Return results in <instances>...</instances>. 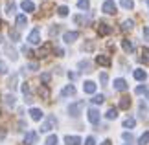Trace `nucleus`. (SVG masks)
Masks as SVG:
<instances>
[{
	"instance_id": "1",
	"label": "nucleus",
	"mask_w": 149,
	"mask_h": 145,
	"mask_svg": "<svg viewBox=\"0 0 149 145\" xmlns=\"http://www.w3.org/2000/svg\"><path fill=\"white\" fill-rule=\"evenodd\" d=\"M83 107H85V101H76V103H72V105L68 107V114H70L72 118H79V114H81Z\"/></svg>"
},
{
	"instance_id": "2",
	"label": "nucleus",
	"mask_w": 149,
	"mask_h": 145,
	"mask_svg": "<svg viewBox=\"0 0 149 145\" xmlns=\"http://www.w3.org/2000/svg\"><path fill=\"white\" fill-rule=\"evenodd\" d=\"M55 127H57V118H55V116H52V114H50L48 118H46V121L42 123V127H41V132H48V130H54Z\"/></svg>"
},
{
	"instance_id": "3",
	"label": "nucleus",
	"mask_w": 149,
	"mask_h": 145,
	"mask_svg": "<svg viewBox=\"0 0 149 145\" xmlns=\"http://www.w3.org/2000/svg\"><path fill=\"white\" fill-rule=\"evenodd\" d=\"M103 13H107V15L116 13V4H114V0H105V2H103Z\"/></svg>"
},
{
	"instance_id": "4",
	"label": "nucleus",
	"mask_w": 149,
	"mask_h": 145,
	"mask_svg": "<svg viewBox=\"0 0 149 145\" xmlns=\"http://www.w3.org/2000/svg\"><path fill=\"white\" fill-rule=\"evenodd\" d=\"M37 140H39V134H37V132H33V130H30V132H26L24 145H33V143H37Z\"/></svg>"
},
{
	"instance_id": "5",
	"label": "nucleus",
	"mask_w": 149,
	"mask_h": 145,
	"mask_svg": "<svg viewBox=\"0 0 149 145\" xmlns=\"http://www.w3.org/2000/svg\"><path fill=\"white\" fill-rule=\"evenodd\" d=\"M111 31H112V28L107 24V22H100L98 24V33L101 37H105V35H111Z\"/></svg>"
},
{
	"instance_id": "6",
	"label": "nucleus",
	"mask_w": 149,
	"mask_h": 145,
	"mask_svg": "<svg viewBox=\"0 0 149 145\" xmlns=\"http://www.w3.org/2000/svg\"><path fill=\"white\" fill-rule=\"evenodd\" d=\"M88 121H90L92 125L100 123V110H98V108H90V110H88Z\"/></svg>"
},
{
	"instance_id": "7",
	"label": "nucleus",
	"mask_w": 149,
	"mask_h": 145,
	"mask_svg": "<svg viewBox=\"0 0 149 145\" xmlns=\"http://www.w3.org/2000/svg\"><path fill=\"white\" fill-rule=\"evenodd\" d=\"M28 42L30 44H39L41 42V33H39V30H33L30 35H28Z\"/></svg>"
},
{
	"instance_id": "8",
	"label": "nucleus",
	"mask_w": 149,
	"mask_h": 145,
	"mask_svg": "<svg viewBox=\"0 0 149 145\" xmlns=\"http://www.w3.org/2000/svg\"><path fill=\"white\" fill-rule=\"evenodd\" d=\"M22 94H24V101L26 103H31L33 101V96H31V90H30V85H28V83L22 85Z\"/></svg>"
},
{
	"instance_id": "9",
	"label": "nucleus",
	"mask_w": 149,
	"mask_h": 145,
	"mask_svg": "<svg viewBox=\"0 0 149 145\" xmlns=\"http://www.w3.org/2000/svg\"><path fill=\"white\" fill-rule=\"evenodd\" d=\"M77 37H79V33L77 31H66L65 35H63V40H65V42H74V40H77Z\"/></svg>"
},
{
	"instance_id": "10",
	"label": "nucleus",
	"mask_w": 149,
	"mask_h": 145,
	"mask_svg": "<svg viewBox=\"0 0 149 145\" xmlns=\"http://www.w3.org/2000/svg\"><path fill=\"white\" fill-rule=\"evenodd\" d=\"M74 94H76V86L74 85H66L61 90V97H68V96H74Z\"/></svg>"
},
{
	"instance_id": "11",
	"label": "nucleus",
	"mask_w": 149,
	"mask_h": 145,
	"mask_svg": "<svg viewBox=\"0 0 149 145\" xmlns=\"http://www.w3.org/2000/svg\"><path fill=\"white\" fill-rule=\"evenodd\" d=\"M20 8L24 11H28V13H33V11H35V4H33L31 0H24V2L20 4Z\"/></svg>"
},
{
	"instance_id": "12",
	"label": "nucleus",
	"mask_w": 149,
	"mask_h": 145,
	"mask_svg": "<svg viewBox=\"0 0 149 145\" xmlns=\"http://www.w3.org/2000/svg\"><path fill=\"white\" fill-rule=\"evenodd\" d=\"M83 90L87 92V94H94V92H96V83H94V81H85Z\"/></svg>"
},
{
	"instance_id": "13",
	"label": "nucleus",
	"mask_w": 149,
	"mask_h": 145,
	"mask_svg": "<svg viewBox=\"0 0 149 145\" xmlns=\"http://www.w3.org/2000/svg\"><path fill=\"white\" fill-rule=\"evenodd\" d=\"M17 81H19V74H13V75L8 79V88H9V90H15L17 86H19V85H17Z\"/></svg>"
},
{
	"instance_id": "14",
	"label": "nucleus",
	"mask_w": 149,
	"mask_h": 145,
	"mask_svg": "<svg viewBox=\"0 0 149 145\" xmlns=\"http://www.w3.org/2000/svg\"><path fill=\"white\" fill-rule=\"evenodd\" d=\"M30 116H31L33 121H41L42 119V110L41 108H31L30 110Z\"/></svg>"
},
{
	"instance_id": "15",
	"label": "nucleus",
	"mask_w": 149,
	"mask_h": 145,
	"mask_svg": "<svg viewBox=\"0 0 149 145\" xmlns=\"http://www.w3.org/2000/svg\"><path fill=\"white\" fill-rule=\"evenodd\" d=\"M114 88L125 92V90H127V81H125V79H116V81H114Z\"/></svg>"
},
{
	"instance_id": "16",
	"label": "nucleus",
	"mask_w": 149,
	"mask_h": 145,
	"mask_svg": "<svg viewBox=\"0 0 149 145\" xmlns=\"http://www.w3.org/2000/svg\"><path fill=\"white\" fill-rule=\"evenodd\" d=\"M65 143L66 145H79L81 143V138L79 136H65Z\"/></svg>"
},
{
	"instance_id": "17",
	"label": "nucleus",
	"mask_w": 149,
	"mask_h": 145,
	"mask_svg": "<svg viewBox=\"0 0 149 145\" xmlns=\"http://www.w3.org/2000/svg\"><path fill=\"white\" fill-rule=\"evenodd\" d=\"M96 62L101 66H111V59H109V55H98L96 57Z\"/></svg>"
},
{
	"instance_id": "18",
	"label": "nucleus",
	"mask_w": 149,
	"mask_h": 145,
	"mask_svg": "<svg viewBox=\"0 0 149 145\" xmlns=\"http://www.w3.org/2000/svg\"><path fill=\"white\" fill-rule=\"evenodd\" d=\"M39 96H41L42 97V99H48V97H50V90L46 88V85H41V86H39Z\"/></svg>"
},
{
	"instance_id": "19",
	"label": "nucleus",
	"mask_w": 149,
	"mask_h": 145,
	"mask_svg": "<svg viewBox=\"0 0 149 145\" xmlns=\"http://www.w3.org/2000/svg\"><path fill=\"white\" fill-rule=\"evenodd\" d=\"M50 50H52V44H44L42 48L37 51V57H46V55L50 53Z\"/></svg>"
},
{
	"instance_id": "20",
	"label": "nucleus",
	"mask_w": 149,
	"mask_h": 145,
	"mask_svg": "<svg viewBox=\"0 0 149 145\" xmlns=\"http://www.w3.org/2000/svg\"><path fill=\"white\" fill-rule=\"evenodd\" d=\"M122 48L127 51V53H131V51L134 50V46H133V42H131V40H127V39H123L122 40Z\"/></svg>"
},
{
	"instance_id": "21",
	"label": "nucleus",
	"mask_w": 149,
	"mask_h": 145,
	"mask_svg": "<svg viewBox=\"0 0 149 145\" xmlns=\"http://www.w3.org/2000/svg\"><path fill=\"white\" fill-rule=\"evenodd\" d=\"M4 103H6V107H15V96L13 94H8V96H4Z\"/></svg>"
},
{
	"instance_id": "22",
	"label": "nucleus",
	"mask_w": 149,
	"mask_h": 145,
	"mask_svg": "<svg viewBox=\"0 0 149 145\" xmlns=\"http://www.w3.org/2000/svg\"><path fill=\"white\" fill-rule=\"evenodd\" d=\"M131 107V99H129V97L127 96H123L122 97V99H120V108H123V110H127Z\"/></svg>"
},
{
	"instance_id": "23",
	"label": "nucleus",
	"mask_w": 149,
	"mask_h": 145,
	"mask_svg": "<svg viewBox=\"0 0 149 145\" xmlns=\"http://www.w3.org/2000/svg\"><path fill=\"white\" fill-rule=\"evenodd\" d=\"M105 118L107 119H116L118 118V108H109L107 114H105Z\"/></svg>"
},
{
	"instance_id": "24",
	"label": "nucleus",
	"mask_w": 149,
	"mask_h": 145,
	"mask_svg": "<svg viewBox=\"0 0 149 145\" xmlns=\"http://www.w3.org/2000/svg\"><path fill=\"white\" fill-rule=\"evenodd\" d=\"M133 26H134L133 20H123L122 22V31H131V30H133Z\"/></svg>"
},
{
	"instance_id": "25",
	"label": "nucleus",
	"mask_w": 149,
	"mask_h": 145,
	"mask_svg": "<svg viewBox=\"0 0 149 145\" xmlns=\"http://www.w3.org/2000/svg\"><path fill=\"white\" fill-rule=\"evenodd\" d=\"M79 70H81V72H90V62L88 61H79Z\"/></svg>"
},
{
	"instance_id": "26",
	"label": "nucleus",
	"mask_w": 149,
	"mask_h": 145,
	"mask_svg": "<svg viewBox=\"0 0 149 145\" xmlns=\"http://www.w3.org/2000/svg\"><path fill=\"white\" fill-rule=\"evenodd\" d=\"M26 22H28V19L24 15H17V26H19V28H24Z\"/></svg>"
},
{
	"instance_id": "27",
	"label": "nucleus",
	"mask_w": 149,
	"mask_h": 145,
	"mask_svg": "<svg viewBox=\"0 0 149 145\" xmlns=\"http://www.w3.org/2000/svg\"><path fill=\"white\" fill-rule=\"evenodd\" d=\"M134 125H136V119L134 118H127V119L123 121V127H125V129H133Z\"/></svg>"
},
{
	"instance_id": "28",
	"label": "nucleus",
	"mask_w": 149,
	"mask_h": 145,
	"mask_svg": "<svg viewBox=\"0 0 149 145\" xmlns=\"http://www.w3.org/2000/svg\"><path fill=\"white\" fill-rule=\"evenodd\" d=\"M120 4H122V8H125V9H133L134 8L133 0H120Z\"/></svg>"
},
{
	"instance_id": "29",
	"label": "nucleus",
	"mask_w": 149,
	"mask_h": 145,
	"mask_svg": "<svg viewBox=\"0 0 149 145\" xmlns=\"http://www.w3.org/2000/svg\"><path fill=\"white\" fill-rule=\"evenodd\" d=\"M149 143V130L144 132V134L140 136V140H138V145H147Z\"/></svg>"
},
{
	"instance_id": "30",
	"label": "nucleus",
	"mask_w": 149,
	"mask_h": 145,
	"mask_svg": "<svg viewBox=\"0 0 149 145\" xmlns=\"http://www.w3.org/2000/svg\"><path fill=\"white\" fill-rule=\"evenodd\" d=\"M147 77V74L144 70H134V79H138V81H144Z\"/></svg>"
},
{
	"instance_id": "31",
	"label": "nucleus",
	"mask_w": 149,
	"mask_h": 145,
	"mask_svg": "<svg viewBox=\"0 0 149 145\" xmlns=\"http://www.w3.org/2000/svg\"><path fill=\"white\" fill-rule=\"evenodd\" d=\"M103 101H105V97H103L101 94H96V96L92 97V103H94V105H101Z\"/></svg>"
},
{
	"instance_id": "32",
	"label": "nucleus",
	"mask_w": 149,
	"mask_h": 145,
	"mask_svg": "<svg viewBox=\"0 0 149 145\" xmlns=\"http://www.w3.org/2000/svg\"><path fill=\"white\" fill-rule=\"evenodd\" d=\"M88 6H90L88 0H77V8L79 9H88Z\"/></svg>"
},
{
	"instance_id": "33",
	"label": "nucleus",
	"mask_w": 149,
	"mask_h": 145,
	"mask_svg": "<svg viewBox=\"0 0 149 145\" xmlns=\"http://www.w3.org/2000/svg\"><path fill=\"white\" fill-rule=\"evenodd\" d=\"M142 61L149 65V48H142Z\"/></svg>"
},
{
	"instance_id": "34",
	"label": "nucleus",
	"mask_w": 149,
	"mask_h": 145,
	"mask_svg": "<svg viewBox=\"0 0 149 145\" xmlns=\"http://www.w3.org/2000/svg\"><path fill=\"white\" fill-rule=\"evenodd\" d=\"M6 51H8V55H9V59H17V51L13 50V48H11V46H6Z\"/></svg>"
},
{
	"instance_id": "35",
	"label": "nucleus",
	"mask_w": 149,
	"mask_h": 145,
	"mask_svg": "<svg viewBox=\"0 0 149 145\" xmlns=\"http://www.w3.org/2000/svg\"><path fill=\"white\" fill-rule=\"evenodd\" d=\"M59 31H61V26H59V24H54V26L50 28V35H52V37H54V35H57Z\"/></svg>"
},
{
	"instance_id": "36",
	"label": "nucleus",
	"mask_w": 149,
	"mask_h": 145,
	"mask_svg": "<svg viewBox=\"0 0 149 145\" xmlns=\"http://www.w3.org/2000/svg\"><path fill=\"white\" fill-rule=\"evenodd\" d=\"M83 50L85 51H92L94 50V42H92V40H87V42L83 44Z\"/></svg>"
},
{
	"instance_id": "37",
	"label": "nucleus",
	"mask_w": 149,
	"mask_h": 145,
	"mask_svg": "<svg viewBox=\"0 0 149 145\" xmlns=\"http://www.w3.org/2000/svg\"><path fill=\"white\" fill-rule=\"evenodd\" d=\"M46 145H57V136L55 134H52L46 138Z\"/></svg>"
},
{
	"instance_id": "38",
	"label": "nucleus",
	"mask_w": 149,
	"mask_h": 145,
	"mask_svg": "<svg viewBox=\"0 0 149 145\" xmlns=\"http://www.w3.org/2000/svg\"><path fill=\"white\" fill-rule=\"evenodd\" d=\"M57 13H59L61 17H66L68 15V8L66 6H61V8H57Z\"/></svg>"
},
{
	"instance_id": "39",
	"label": "nucleus",
	"mask_w": 149,
	"mask_h": 145,
	"mask_svg": "<svg viewBox=\"0 0 149 145\" xmlns=\"http://www.w3.org/2000/svg\"><path fill=\"white\" fill-rule=\"evenodd\" d=\"M134 92L140 96V94H147V92H149V88H147V86H136V90H134Z\"/></svg>"
},
{
	"instance_id": "40",
	"label": "nucleus",
	"mask_w": 149,
	"mask_h": 145,
	"mask_svg": "<svg viewBox=\"0 0 149 145\" xmlns=\"http://www.w3.org/2000/svg\"><path fill=\"white\" fill-rule=\"evenodd\" d=\"M22 53H26L28 57H33V55H35V53H33V51H31L30 48H28V46H22Z\"/></svg>"
},
{
	"instance_id": "41",
	"label": "nucleus",
	"mask_w": 149,
	"mask_h": 145,
	"mask_svg": "<svg viewBox=\"0 0 149 145\" xmlns=\"http://www.w3.org/2000/svg\"><path fill=\"white\" fill-rule=\"evenodd\" d=\"M74 22H76V24H85V19L81 15H76V17H74Z\"/></svg>"
},
{
	"instance_id": "42",
	"label": "nucleus",
	"mask_w": 149,
	"mask_h": 145,
	"mask_svg": "<svg viewBox=\"0 0 149 145\" xmlns=\"http://www.w3.org/2000/svg\"><path fill=\"white\" fill-rule=\"evenodd\" d=\"M122 138H123L125 142H133V134H131V132H123Z\"/></svg>"
},
{
	"instance_id": "43",
	"label": "nucleus",
	"mask_w": 149,
	"mask_h": 145,
	"mask_svg": "<svg viewBox=\"0 0 149 145\" xmlns=\"http://www.w3.org/2000/svg\"><path fill=\"white\" fill-rule=\"evenodd\" d=\"M9 37L13 39V40H19V33H17V31L13 30V28H11V30H9Z\"/></svg>"
},
{
	"instance_id": "44",
	"label": "nucleus",
	"mask_w": 149,
	"mask_h": 145,
	"mask_svg": "<svg viewBox=\"0 0 149 145\" xmlns=\"http://www.w3.org/2000/svg\"><path fill=\"white\" fill-rule=\"evenodd\" d=\"M100 81H101V83H103V85H107V81H109V75H107L105 72H103V74L100 75Z\"/></svg>"
},
{
	"instance_id": "45",
	"label": "nucleus",
	"mask_w": 149,
	"mask_h": 145,
	"mask_svg": "<svg viewBox=\"0 0 149 145\" xmlns=\"http://www.w3.org/2000/svg\"><path fill=\"white\" fill-rule=\"evenodd\" d=\"M85 145H96V140H94L92 136H88L87 140H85Z\"/></svg>"
},
{
	"instance_id": "46",
	"label": "nucleus",
	"mask_w": 149,
	"mask_h": 145,
	"mask_svg": "<svg viewBox=\"0 0 149 145\" xmlns=\"http://www.w3.org/2000/svg\"><path fill=\"white\" fill-rule=\"evenodd\" d=\"M41 81H42V83H50V74H42L41 75Z\"/></svg>"
},
{
	"instance_id": "47",
	"label": "nucleus",
	"mask_w": 149,
	"mask_h": 145,
	"mask_svg": "<svg viewBox=\"0 0 149 145\" xmlns=\"http://www.w3.org/2000/svg\"><path fill=\"white\" fill-rule=\"evenodd\" d=\"M28 68L35 72V70H39V65H37V62H30V65H28Z\"/></svg>"
},
{
	"instance_id": "48",
	"label": "nucleus",
	"mask_w": 149,
	"mask_h": 145,
	"mask_svg": "<svg viewBox=\"0 0 149 145\" xmlns=\"http://www.w3.org/2000/svg\"><path fill=\"white\" fill-rule=\"evenodd\" d=\"M8 13H9V15H11V13H15V4H13V2L8 6Z\"/></svg>"
},
{
	"instance_id": "49",
	"label": "nucleus",
	"mask_w": 149,
	"mask_h": 145,
	"mask_svg": "<svg viewBox=\"0 0 149 145\" xmlns=\"http://www.w3.org/2000/svg\"><path fill=\"white\" fill-rule=\"evenodd\" d=\"M55 53L59 57H63V55H65V50H63V48H55Z\"/></svg>"
},
{
	"instance_id": "50",
	"label": "nucleus",
	"mask_w": 149,
	"mask_h": 145,
	"mask_svg": "<svg viewBox=\"0 0 149 145\" xmlns=\"http://www.w3.org/2000/svg\"><path fill=\"white\" fill-rule=\"evenodd\" d=\"M6 70H8L6 65H4V62H0V74H6Z\"/></svg>"
},
{
	"instance_id": "51",
	"label": "nucleus",
	"mask_w": 149,
	"mask_h": 145,
	"mask_svg": "<svg viewBox=\"0 0 149 145\" xmlns=\"http://www.w3.org/2000/svg\"><path fill=\"white\" fill-rule=\"evenodd\" d=\"M144 37L149 40V28H144Z\"/></svg>"
},
{
	"instance_id": "52",
	"label": "nucleus",
	"mask_w": 149,
	"mask_h": 145,
	"mask_svg": "<svg viewBox=\"0 0 149 145\" xmlns=\"http://www.w3.org/2000/svg\"><path fill=\"white\" fill-rule=\"evenodd\" d=\"M2 138H6V129L0 130V140H2Z\"/></svg>"
},
{
	"instance_id": "53",
	"label": "nucleus",
	"mask_w": 149,
	"mask_h": 145,
	"mask_svg": "<svg viewBox=\"0 0 149 145\" xmlns=\"http://www.w3.org/2000/svg\"><path fill=\"white\" fill-rule=\"evenodd\" d=\"M101 145H112V142H111V140H105V142H103Z\"/></svg>"
},
{
	"instance_id": "54",
	"label": "nucleus",
	"mask_w": 149,
	"mask_h": 145,
	"mask_svg": "<svg viewBox=\"0 0 149 145\" xmlns=\"http://www.w3.org/2000/svg\"><path fill=\"white\" fill-rule=\"evenodd\" d=\"M0 28H2V20H0Z\"/></svg>"
},
{
	"instance_id": "55",
	"label": "nucleus",
	"mask_w": 149,
	"mask_h": 145,
	"mask_svg": "<svg viewBox=\"0 0 149 145\" xmlns=\"http://www.w3.org/2000/svg\"><path fill=\"white\" fill-rule=\"evenodd\" d=\"M2 40H4V39H2V37H0V42H2Z\"/></svg>"
},
{
	"instance_id": "56",
	"label": "nucleus",
	"mask_w": 149,
	"mask_h": 145,
	"mask_svg": "<svg viewBox=\"0 0 149 145\" xmlns=\"http://www.w3.org/2000/svg\"><path fill=\"white\" fill-rule=\"evenodd\" d=\"M147 6H149V0H147Z\"/></svg>"
}]
</instances>
